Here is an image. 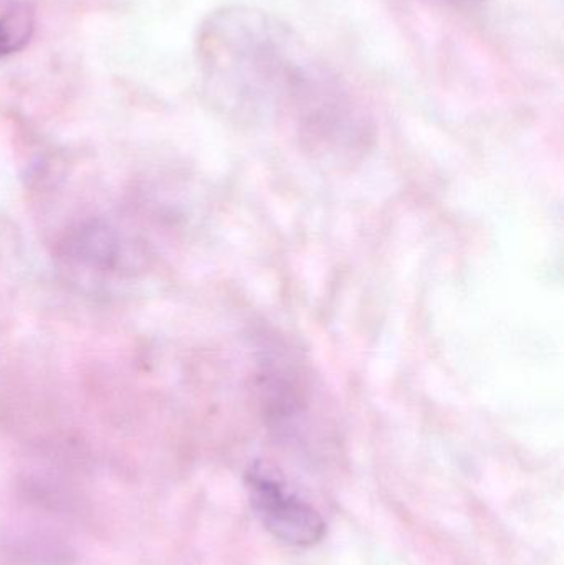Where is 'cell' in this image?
Here are the masks:
<instances>
[{"mask_svg":"<svg viewBox=\"0 0 564 565\" xmlns=\"http://www.w3.org/2000/svg\"><path fill=\"white\" fill-rule=\"evenodd\" d=\"M35 20V7L29 0H0V60L29 45Z\"/></svg>","mask_w":564,"mask_h":565,"instance_id":"3957f363","label":"cell"},{"mask_svg":"<svg viewBox=\"0 0 564 565\" xmlns=\"http://www.w3.org/2000/svg\"><path fill=\"white\" fill-rule=\"evenodd\" d=\"M195 55L207 93L235 108H267L331 85L297 33L247 7L212 12L199 29Z\"/></svg>","mask_w":564,"mask_h":565,"instance_id":"6da1fadb","label":"cell"},{"mask_svg":"<svg viewBox=\"0 0 564 565\" xmlns=\"http://www.w3.org/2000/svg\"><path fill=\"white\" fill-rule=\"evenodd\" d=\"M252 510L272 536L297 547H310L323 540L327 524L307 501L285 490L267 471L255 468L247 477Z\"/></svg>","mask_w":564,"mask_h":565,"instance_id":"7a4b0ae2","label":"cell"},{"mask_svg":"<svg viewBox=\"0 0 564 565\" xmlns=\"http://www.w3.org/2000/svg\"><path fill=\"white\" fill-rule=\"evenodd\" d=\"M440 2L450 3V6H476L483 0H440Z\"/></svg>","mask_w":564,"mask_h":565,"instance_id":"277c9868","label":"cell"}]
</instances>
